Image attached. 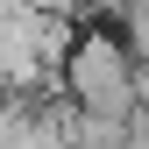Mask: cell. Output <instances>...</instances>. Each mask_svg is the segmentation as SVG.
<instances>
[{
    "label": "cell",
    "instance_id": "cell-1",
    "mask_svg": "<svg viewBox=\"0 0 149 149\" xmlns=\"http://www.w3.org/2000/svg\"><path fill=\"white\" fill-rule=\"evenodd\" d=\"M57 92H64V107H78V114L128 121L135 114V50H128L107 22L71 29V50L57 64Z\"/></svg>",
    "mask_w": 149,
    "mask_h": 149
}]
</instances>
